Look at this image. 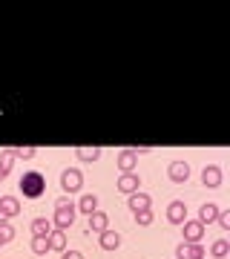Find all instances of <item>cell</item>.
Here are the masks:
<instances>
[{
    "instance_id": "cell-1",
    "label": "cell",
    "mask_w": 230,
    "mask_h": 259,
    "mask_svg": "<svg viewBox=\"0 0 230 259\" xmlns=\"http://www.w3.org/2000/svg\"><path fill=\"white\" fill-rule=\"evenodd\" d=\"M20 190H23L26 199H40L43 190H46V179L40 176V173H35V170H29V173H23V179H20Z\"/></svg>"
},
{
    "instance_id": "cell-2",
    "label": "cell",
    "mask_w": 230,
    "mask_h": 259,
    "mask_svg": "<svg viewBox=\"0 0 230 259\" xmlns=\"http://www.w3.org/2000/svg\"><path fill=\"white\" fill-rule=\"evenodd\" d=\"M81 185H83V173L78 170V167H69V170H64V173H61V187H64L66 193L81 190Z\"/></svg>"
},
{
    "instance_id": "cell-3",
    "label": "cell",
    "mask_w": 230,
    "mask_h": 259,
    "mask_svg": "<svg viewBox=\"0 0 230 259\" xmlns=\"http://www.w3.org/2000/svg\"><path fill=\"white\" fill-rule=\"evenodd\" d=\"M18 213H20V202L15 199V196H0V225L15 219Z\"/></svg>"
},
{
    "instance_id": "cell-4",
    "label": "cell",
    "mask_w": 230,
    "mask_h": 259,
    "mask_svg": "<svg viewBox=\"0 0 230 259\" xmlns=\"http://www.w3.org/2000/svg\"><path fill=\"white\" fill-rule=\"evenodd\" d=\"M167 176H170V182L181 185V182L190 179V164H187V161H173V164L167 167Z\"/></svg>"
},
{
    "instance_id": "cell-5",
    "label": "cell",
    "mask_w": 230,
    "mask_h": 259,
    "mask_svg": "<svg viewBox=\"0 0 230 259\" xmlns=\"http://www.w3.org/2000/svg\"><path fill=\"white\" fill-rule=\"evenodd\" d=\"M115 187H118L121 193H138V187H141V179L135 176V173H121L118 182H115Z\"/></svg>"
},
{
    "instance_id": "cell-6",
    "label": "cell",
    "mask_w": 230,
    "mask_h": 259,
    "mask_svg": "<svg viewBox=\"0 0 230 259\" xmlns=\"http://www.w3.org/2000/svg\"><path fill=\"white\" fill-rule=\"evenodd\" d=\"M175 259H204V248H202V245L181 242V245L175 248Z\"/></svg>"
},
{
    "instance_id": "cell-7",
    "label": "cell",
    "mask_w": 230,
    "mask_h": 259,
    "mask_svg": "<svg viewBox=\"0 0 230 259\" xmlns=\"http://www.w3.org/2000/svg\"><path fill=\"white\" fill-rule=\"evenodd\" d=\"M184 216H187V204L184 202H170L167 204V222H173V225H184Z\"/></svg>"
},
{
    "instance_id": "cell-8",
    "label": "cell",
    "mask_w": 230,
    "mask_h": 259,
    "mask_svg": "<svg viewBox=\"0 0 230 259\" xmlns=\"http://www.w3.org/2000/svg\"><path fill=\"white\" fill-rule=\"evenodd\" d=\"M204 236V225L202 222H184V242L190 245H199Z\"/></svg>"
},
{
    "instance_id": "cell-9",
    "label": "cell",
    "mask_w": 230,
    "mask_h": 259,
    "mask_svg": "<svg viewBox=\"0 0 230 259\" xmlns=\"http://www.w3.org/2000/svg\"><path fill=\"white\" fill-rule=\"evenodd\" d=\"M72 225H75V210H55V219H52L55 231H69Z\"/></svg>"
},
{
    "instance_id": "cell-10",
    "label": "cell",
    "mask_w": 230,
    "mask_h": 259,
    "mask_svg": "<svg viewBox=\"0 0 230 259\" xmlns=\"http://www.w3.org/2000/svg\"><path fill=\"white\" fill-rule=\"evenodd\" d=\"M202 182H204V187H219L221 185V167L219 164H207L202 170Z\"/></svg>"
},
{
    "instance_id": "cell-11",
    "label": "cell",
    "mask_w": 230,
    "mask_h": 259,
    "mask_svg": "<svg viewBox=\"0 0 230 259\" xmlns=\"http://www.w3.org/2000/svg\"><path fill=\"white\" fill-rule=\"evenodd\" d=\"M98 245H101L104 250H115L121 245V233H115V231H101V236H98Z\"/></svg>"
},
{
    "instance_id": "cell-12",
    "label": "cell",
    "mask_w": 230,
    "mask_h": 259,
    "mask_svg": "<svg viewBox=\"0 0 230 259\" xmlns=\"http://www.w3.org/2000/svg\"><path fill=\"white\" fill-rule=\"evenodd\" d=\"M216 216H219V207H216L213 202H207V204H202V207H199V219H196V222L213 225V222H216Z\"/></svg>"
},
{
    "instance_id": "cell-13",
    "label": "cell",
    "mask_w": 230,
    "mask_h": 259,
    "mask_svg": "<svg viewBox=\"0 0 230 259\" xmlns=\"http://www.w3.org/2000/svg\"><path fill=\"white\" fill-rule=\"evenodd\" d=\"M129 210L132 213H138V210H150V196L147 193H141V190H138V193H129Z\"/></svg>"
},
{
    "instance_id": "cell-14",
    "label": "cell",
    "mask_w": 230,
    "mask_h": 259,
    "mask_svg": "<svg viewBox=\"0 0 230 259\" xmlns=\"http://www.w3.org/2000/svg\"><path fill=\"white\" fill-rule=\"evenodd\" d=\"M107 225H110V213H101V210H95L89 213V231H107Z\"/></svg>"
},
{
    "instance_id": "cell-15",
    "label": "cell",
    "mask_w": 230,
    "mask_h": 259,
    "mask_svg": "<svg viewBox=\"0 0 230 259\" xmlns=\"http://www.w3.org/2000/svg\"><path fill=\"white\" fill-rule=\"evenodd\" d=\"M135 153H132V150H124V153H121L118 156V170L121 173H132V170H135Z\"/></svg>"
},
{
    "instance_id": "cell-16",
    "label": "cell",
    "mask_w": 230,
    "mask_h": 259,
    "mask_svg": "<svg viewBox=\"0 0 230 259\" xmlns=\"http://www.w3.org/2000/svg\"><path fill=\"white\" fill-rule=\"evenodd\" d=\"M49 250H61L64 253L66 250V231H55L52 228V233H49Z\"/></svg>"
},
{
    "instance_id": "cell-17",
    "label": "cell",
    "mask_w": 230,
    "mask_h": 259,
    "mask_svg": "<svg viewBox=\"0 0 230 259\" xmlns=\"http://www.w3.org/2000/svg\"><path fill=\"white\" fill-rule=\"evenodd\" d=\"M75 210H81V213H86V216H89V213L98 210V199H95L92 193L81 196V202H78V207H75Z\"/></svg>"
},
{
    "instance_id": "cell-18",
    "label": "cell",
    "mask_w": 230,
    "mask_h": 259,
    "mask_svg": "<svg viewBox=\"0 0 230 259\" xmlns=\"http://www.w3.org/2000/svg\"><path fill=\"white\" fill-rule=\"evenodd\" d=\"M32 253H37V256H46L49 253V236H32Z\"/></svg>"
},
{
    "instance_id": "cell-19",
    "label": "cell",
    "mask_w": 230,
    "mask_h": 259,
    "mask_svg": "<svg viewBox=\"0 0 230 259\" xmlns=\"http://www.w3.org/2000/svg\"><path fill=\"white\" fill-rule=\"evenodd\" d=\"M32 233H35V236H49V233H52V222L43 219V216L35 219V222H32Z\"/></svg>"
},
{
    "instance_id": "cell-20",
    "label": "cell",
    "mask_w": 230,
    "mask_h": 259,
    "mask_svg": "<svg viewBox=\"0 0 230 259\" xmlns=\"http://www.w3.org/2000/svg\"><path fill=\"white\" fill-rule=\"evenodd\" d=\"M78 158L81 161H98L101 158V147H81L78 150Z\"/></svg>"
},
{
    "instance_id": "cell-21",
    "label": "cell",
    "mask_w": 230,
    "mask_h": 259,
    "mask_svg": "<svg viewBox=\"0 0 230 259\" xmlns=\"http://www.w3.org/2000/svg\"><path fill=\"white\" fill-rule=\"evenodd\" d=\"M210 253H213L216 259L227 256V253H230V242H227V239H216V242H213V248H210Z\"/></svg>"
},
{
    "instance_id": "cell-22",
    "label": "cell",
    "mask_w": 230,
    "mask_h": 259,
    "mask_svg": "<svg viewBox=\"0 0 230 259\" xmlns=\"http://www.w3.org/2000/svg\"><path fill=\"white\" fill-rule=\"evenodd\" d=\"M12 239H15V228H12L9 222H3V225H0V248H3V245H9Z\"/></svg>"
},
{
    "instance_id": "cell-23",
    "label": "cell",
    "mask_w": 230,
    "mask_h": 259,
    "mask_svg": "<svg viewBox=\"0 0 230 259\" xmlns=\"http://www.w3.org/2000/svg\"><path fill=\"white\" fill-rule=\"evenodd\" d=\"M6 153H9L12 158H32L37 150L35 147H12V150H6Z\"/></svg>"
},
{
    "instance_id": "cell-24",
    "label": "cell",
    "mask_w": 230,
    "mask_h": 259,
    "mask_svg": "<svg viewBox=\"0 0 230 259\" xmlns=\"http://www.w3.org/2000/svg\"><path fill=\"white\" fill-rule=\"evenodd\" d=\"M9 170H12V156L3 150V156H0V182L9 176Z\"/></svg>"
},
{
    "instance_id": "cell-25",
    "label": "cell",
    "mask_w": 230,
    "mask_h": 259,
    "mask_svg": "<svg viewBox=\"0 0 230 259\" xmlns=\"http://www.w3.org/2000/svg\"><path fill=\"white\" fill-rule=\"evenodd\" d=\"M153 219H156V216H153V210H138V213H135V222L141 225V228L153 225Z\"/></svg>"
},
{
    "instance_id": "cell-26",
    "label": "cell",
    "mask_w": 230,
    "mask_h": 259,
    "mask_svg": "<svg viewBox=\"0 0 230 259\" xmlns=\"http://www.w3.org/2000/svg\"><path fill=\"white\" fill-rule=\"evenodd\" d=\"M55 210H75V204L69 202V196H61L55 202Z\"/></svg>"
},
{
    "instance_id": "cell-27",
    "label": "cell",
    "mask_w": 230,
    "mask_h": 259,
    "mask_svg": "<svg viewBox=\"0 0 230 259\" xmlns=\"http://www.w3.org/2000/svg\"><path fill=\"white\" fill-rule=\"evenodd\" d=\"M216 222H219L221 228H224V231H230V213H221V210H219V216H216Z\"/></svg>"
},
{
    "instance_id": "cell-28",
    "label": "cell",
    "mask_w": 230,
    "mask_h": 259,
    "mask_svg": "<svg viewBox=\"0 0 230 259\" xmlns=\"http://www.w3.org/2000/svg\"><path fill=\"white\" fill-rule=\"evenodd\" d=\"M64 259H83L81 250H64Z\"/></svg>"
},
{
    "instance_id": "cell-29",
    "label": "cell",
    "mask_w": 230,
    "mask_h": 259,
    "mask_svg": "<svg viewBox=\"0 0 230 259\" xmlns=\"http://www.w3.org/2000/svg\"><path fill=\"white\" fill-rule=\"evenodd\" d=\"M132 153H135V158H138V156H147V153H150V147H135Z\"/></svg>"
}]
</instances>
